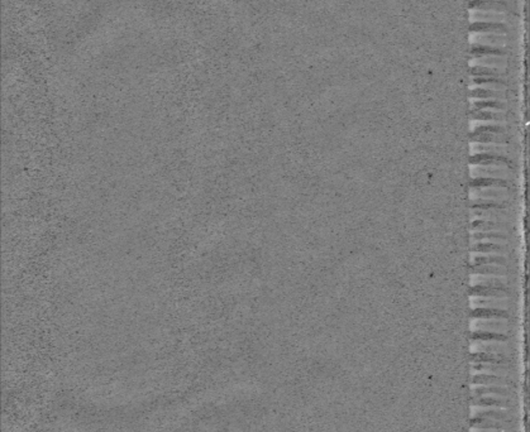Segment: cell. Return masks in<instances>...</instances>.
Here are the masks:
<instances>
[{"label": "cell", "instance_id": "cell-1", "mask_svg": "<svg viewBox=\"0 0 530 432\" xmlns=\"http://www.w3.org/2000/svg\"><path fill=\"white\" fill-rule=\"evenodd\" d=\"M514 186L512 182L505 178H473L472 180V187L473 189H481V187H503V189H510Z\"/></svg>", "mask_w": 530, "mask_h": 432}, {"label": "cell", "instance_id": "cell-2", "mask_svg": "<svg viewBox=\"0 0 530 432\" xmlns=\"http://www.w3.org/2000/svg\"><path fill=\"white\" fill-rule=\"evenodd\" d=\"M472 228L473 230H509L510 225L509 224H505V222H496V221H482V220H478V221H473L472 224Z\"/></svg>", "mask_w": 530, "mask_h": 432}, {"label": "cell", "instance_id": "cell-3", "mask_svg": "<svg viewBox=\"0 0 530 432\" xmlns=\"http://www.w3.org/2000/svg\"><path fill=\"white\" fill-rule=\"evenodd\" d=\"M473 142H496V143H509L511 140V135L509 134H472Z\"/></svg>", "mask_w": 530, "mask_h": 432}, {"label": "cell", "instance_id": "cell-4", "mask_svg": "<svg viewBox=\"0 0 530 432\" xmlns=\"http://www.w3.org/2000/svg\"><path fill=\"white\" fill-rule=\"evenodd\" d=\"M472 206L473 209H499V210H503V209H510L511 204L510 202H502V201H487V200H473L472 202Z\"/></svg>", "mask_w": 530, "mask_h": 432}, {"label": "cell", "instance_id": "cell-5", "mask_svg": "<svg viewBox=\"0 0 530 432\" xmlns=\"http://www.w3.org/2000/svg\"><path fill=\"white\" fill-rule=\"evenodd\" d=\"M483 263H498V266H507L509 259L503 255H481V257H473V266H482Z\"/></svg>", "mask_w": 530, "mask_h": 432}, {"label": "cell", "instance_id": "cell-6", "mask_svg": "<svg viewBox=\"0 0 530 432\" xmlns=\"http://www.w3.org/2000/svg\"><path fill=\"white\" fill-rule=\"evenodd\" d=\"M472 273H491V274H501L505 275L510 273L509 267L505 266H472Z\"/></svg>", "mask_w": 530, "mask_h": 432}, {"label": "cell", "instance_id": "cell-7", "mask_svg": "<svg viewBox=\"0 0 530 432\" xmlns=\"http://www.w3.org/2000/svg\"><path fill=\"white\" fill-rule=\"evenodd\" d=\"M472 250H473V252L505 253V252H509L510 248H509V245H500V244L478 243V244H473V248H472Z\"/></svg>", "mask_w": 530, "mask_h": 432}, {"label": "cell", "instance_id": "cell-8", "mask_svg": "<svg viewBox=\"0 0 530 432\" xmlns=\"http://www.w3.org/2000/svg\"><path fill=\"white\" fill-rule=\"evenodd\" d=\"M473 119L480 120H507L510 118L509 114L503 113H491V111H472Z\"/></svg>", "mask_w": 530, "mask_h": 432}, {"label": "cell", "instance_id": "cell-9", "mask_svg": "<svg viewBox=\"0 0 530 432\" xmlns=\"http://www.w3.org/2000/svg\"><path fill=\"white\" fill-rule=\"evenodd\" d=\"M477 196L474 197H494L496 200L499 198H510L512 196V192H510L509 189H495V191H477Z\"/></svg>", "mask_w": 530, "mask_h": 432}, {"label": "cell", "instance_id": "cell-10", "mask_svg": "<svg viewBox=\"0 0 530 432\" xmlns=\"http://www.w3.org/2000/svg\"><path fill=\"white\" fill-rule=\"evenodd\" d=\"M473 240H503V242H509L510 237L507 234H503V233H474L473 234Z\"/></svg>", "mask_w": 530, "mask_h": 432}, {"label": "cell", "instance_id": "cell-11", "mask_svg": "<svg viewBox=\"0 0 530 432\" xmlns=\"http://www.w3.org/2000/svg\"><path fill=\"white\" fill-rule=\"evenodd\" d=\"M472 96L474 98H494V99H506V94L502 91H492V90H474L472 91Z\"/></svg>", "mask_w": 530, "mask_h": 432}, {"label": "cell", "instance_id": "cell-12", "mask_svg": "<svg viewBox=\"0 0 530 432\" xmlns=\"http://www.w3.org/2000/svg\"><path fill=\"white\" fill-rule=\"evenodd\" d=\"M474 109H483V108H491V109H498V110H505L507 109L506 103H501V101H477L473 105Z\"/></svg>", "mask_w": 530, "mask_h": 432}]
</instances>
